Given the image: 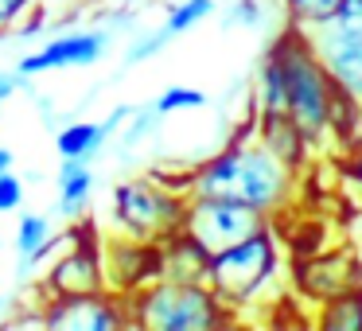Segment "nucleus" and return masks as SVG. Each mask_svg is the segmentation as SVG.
Returning a JSON list of instances; mask_svg holds the SVG:
<instances>
[{"label":"nucleus","mask_w":362,"mask_h":331,"mask_svg":"<svg viewBox=\"0 0 362 331\" xmlns=\"http://www.w3.org/2000/svg\"><path fill=\"white\" fill-rule=\"evenodd\" d=\"M183 180H187L191 195L234 199L242 207H253L265 219H284V211L292 207V199L300 191V168L276 156L261 141L257 113L250 110V121L230 137L226 149H218L203 164L183 172Z\"/></svg>","instance_id":"1"},{"label":"nucleus","mask_w":362,"mask_h":331,"mask_svg":"<svg viewBox=\"0 0 362 331\" xmlns=\"http://www.w3.org/2000/svg\"><path fill=\"white\" fill-rule=\"evenodd\" d=\"M284 281H288V253H284V234L276 219L257 226L238 245L214 253L211 277H206L214 296L238 315V323L250 320L253 308L276 304L284 296Z\"/></svg>","instance_id":"2"},{"label":"nucleus","mask_w":362,"mask_h":331,"mask_svg":"<svg viewBox=\"0 0 362 331\" xmlns=\"http://www.w3.org/2000/svg\"><path fill=\"white\" fill-rule=\"evenodd\" d=\"M269 47L276 51L284 66V117L308 137L312 152L327 149V141H339V110H343V94L331 82L327 66L320 63L308 32L292 24H281V32L269 40Z\"/></svg>","instance_id":"3"},{"label":"nucleus","mask_w":362,"mask_h":331,"mask_svg":"<svg viewBox=\"0 0 362 331\" xmlns=\"http://www.w3.org/2000/svg\"><path fill=\"white\" fill-rule=\"evenodd\" d=\"M187 199H191L187 180L175 183L164 172L129 175V180H117L110 191V226L117 234L160 245L183 230Z\"/></svg>","instance_id":"4"},{"label":"nucleus","mask_w":362,"mask_h":331,"mask_svg":"<svg viewBox=\"0 0 362 331\" xmlns=\"http://www.w3.org/2000/svg\"><path fill=\"white\" fill-rule=\"evenodd\" d=\"M129 323L144 331H218L238 323V315L214 296L211 284H183V281H152L129 292Z\"/></svg>","instance_id":"5"},{"label":"nucleus","mask_w":362,"mask_h":331,"mask_svg":"<svg viewBox=\"0 0 362 331\" xmlns=\"http://www.w3.org/2000/svg\"><path fill=\"white\" fill-rule=\"evenodd\" d=\"M110 289L105 281V253H102V234H98L94 219L71 222V238L66 245L51 257V269H43L35 281V296H71V292H102Z\"/></svg>","instance_id":"6"},{"label":"nucleus","mask_w":362,"mask_h":331,"mask_svg":"<svg viewBox=\"0 0 362 331\" xmlns=\"http://www.w3.org/2000/svg\"><path fill=\"white\" fill-rule=\"evenodd\" d=\"M358 284H362V250L354 242L320 245L315 253H304L288 269V289L292 296H300V304L308 312L323 300L339 296V292L358 289Z\"/></svg>","instance_id":"7"},{"label":"nucleus","mask_w":362,"mask_h":331,"mask_svg":"<svg viewBox=\"0 0 362 331\" xmlns=\"http://www.w3.org/2000/svg\"><path fill=\"white\" fill-rule=\"evenodd\" d=\"M265 214H257L253 207H242L234 199L218 195H191L187 214H183V230L203 245L206 253H222L230 245H238L242 238H250L257 226H265Z\"/></svg>","instance_id":"8"},{"label":"nucleus","mask_w":362,"mask_h":331,"mask_svg":"<svg viewBox=\"0 0 362 331\" xmlns=\"http://www.w3.org/2000/svg\"><path fill=\"white\" fill-rule=\"evenodd\" d=\"M40 304H43V327L47 331H125V327H133L125 296L113 289L47 296Z\"/></svg>","instance_id":"9"},{"label":"nucleus","mask_w":362,"mask_h":331,"mask_svg":"<svg viewBox=\"0 0 362 331\" xmlns=\"http://www.w3.org/2000/svg\"><path fill=\"white\" fill-rule=\"evenodd\" d=\"M110 32L105 28H82V32H63L51 35L47 43H40L35 51H28L20 59L16 71L28 79H40L51 71H78V66H98L110 55Z\"/></svg>","instance_id":"10"},{"label":"nucleus","mask_w":362,"mask_h":331,"mask_svg":"<svg viewBox=\"0 0 362 331\" xmlns=\"http://www.w3.org/2000/svg\"><path fill=\"white\" fill-rule=\"evenodd\" d=\"M308 40H312L320 63L327 66L339 94L354 98L362 105V28H346L339 20H327V24L312 28Z\"/></svg>","instance_id":"11"},{"label":"nucleus","mask_w":362,"mask_h":331,"mask_svg":"<svg viewBox=\"0 0 362 331\" xmlns=\"http://www.w3.org/2000/svg\"><path fill=\"white\" fill-rule=\"evenodd\" d=\"M102 253H105V281L121 296L160 281V245L156 242H141V238H129L113 230V234L102 238Z\"/></svg>","instance_id":"12"},{"label":"nucleus","mask_w":362,"mask_h":331,"mask_svg":"<svg viewBox=\"0 0 362 331\" xmlns=\"http://www.w3.org/2000/svg\"><path fill=\"white\" fill-rule=\"evenodd\" d=\"M66 238H71V226L55 230L51 214L24 211V214H20V222H16V242H12V245H16L20 265H24V273H35L40 265H47V261L66 245Z\"/></svg>","instance_id":"13"},{"label":"nucleus","mask_w":362,"mask_h":331,"mask_svg":"<svg viewBox=\"0 0 362 331\" xmlns=\"http://www.w3.org/2000/svg\"><path fill=\"white\" fill-rule=\"evenodd\" d=\"M160 277L164 281H183V284H206V277H211V253L187 230H180L168 242H160Z\"/></svg>","instance_id":"14"},{"label":"nucleus","mask_w":362,"mask_h":331,"mask_svg":"<svg viewBox=\"0 0 362 331\" xmlns=\"http://www.w3.org/2000/svg\"><path fill=\"white\" fill-rule=\"evenodd\" d=\"M94 160H59L55 172V203L66 222H78L90 214V199H94Z\"/></svg>","instance_id":"15"},{"label":"nucleus","mask_w":362,"mask_h":331,"mask_svg":"<svg viewBox=\"0 0 362 331\" xmlns=\"http://www.w3.org/2000/svg\"><path fill=\"white\" fill-rule=\"evenodd\" d=\"M253 113H257V110H253ZM257 137L276 152V156H284L288 164H296L300 172L308 168L312 144H308V137L300 133V129L284 117V113H257Z\"/></svg>","instance_id":"16"},{"label":"nucleus","mask_w":362,"mask_h":331,"mask_svg":"<svg viewBox=\"0 0 362 331\" xmlns=\"http://www.w3.org/2000/svg\"><path fill=\"white\" fill-rule=\"evenodd\" d=\"M105 141H110V125L82 117L55 133V152H59V160H98Z\"/></svg>","instance_id":"17"},{"label":"nucleus","mask_w":362,"mask_h":331,"mask_svg":"<svg viewBox=\"0 0 362 331\" xmlns=\"http://www.w3.org/2000/svg\"><path fill=\"white\" fill-rule=\"evenodd\" d=\"M312 327L320 331H362V284L312 308Z\"/></svg>","instance_id":"18"},{"label":"nucleus","mask_w":362,"mask_h":331,"mask_svg":"<svg viewBox=\"0 0 362 331\" xmlns=\"http://www.w3.org/2000/svg\"><path fill=\"white\" fill-rule=\"evenodd\" d=\"M288 98H284V66L276 59V51L269 47L261 59L257 74H253V110L257 113H284Z\"/></svg>","instance_id":"19"},{"label":"nucleus","mask_w":362,"mask_h":331,"mask_svg":"<svg viewBox=\"0 0 362 331\" xmlns=\"http://www.w3.org/2000/svg\"><path fill=\"white\" fill-rule=\"evenodd\" d=\"M284 24L300 28V32H312V28L327 24L339 12V0H276Z\"/></svg>","instance_id":"20"},{"label":"nucleus","mask_w":362,"mask_h":331,"mask_svg":"<svg viewBox=\"0 0 362 331\" xmlns=\"http://www.w3.org/2000/svg\"><path fill=\"white\" fill-rule=\"evenodd\" d=\"M214 0H175L172 8H168V16H164V28L172 32V40L175 35H187L191 28H199L203 20H211L214 16Z\"/></svg>","instance_id":"21"},{"label":"nucleus","mask_w":362,"mask_h":331,"mask_svg":"<svg viewBox=\"0 0 362 331\" xmlns=\"http://www.w3.org/2000/svg\"><path fill=\"white\" fill-rule=\"evenodd\" d=\"M206 105V94L195 86H187V82H172L168 90H160L156 102H152V110L160 113V117H172V113H195Z\"/></svg>","instance_id":"22"},{"label":"nucleus","mask_w":362,"mask_h":331,"mask_svg":"<svg viewBox=\"0 0 362 331\" xmlns=\"http://www.w3.org/2000/svg\"><path fill=\"white\" fill-rule=\"evenodd\" d=\"M168 43H172V32H168L164 24H160V28H144V32L125 47V66H141V63H148V59H156Z\"/></svg>","instance_id":"23"},{"label":"nucleus","mask_w":362,"mask_h":331,"mask_svg":"<svg viewBox=\"0 0 362 331\" xmlns=\"http://www.w3.org/2000/svg\"><path fill=\"white\" fill-rule=\"evenodd\" d=\"M226 16H230L226 24H238V28L257 32V28H265V20H269V4L265 0H230Z\"/></svg>","instance_id":"24"},{"label":"nucleus","mask_w":362,"mask_h":331,"mask_svg":"<svg viewBox=\"0 0 362 331\" xmlns=\"http://www.w3.org/2000/svg\"><path fill=\"white\" fill-rule=\"evenodd\" d=\"M24 195H28V187H24V180L16 175V168L0 175V214L20 211V207H24Z\"/></svg>","instance_id":"25"},{"label":"nucleus","mask_w":362,"mask_h":331,"mask_svg":"<svg viewBox=\"0 0 362 331\" xmlns=\"http://www.w3.org/2000/svg\"><path fill=\"white\" fill-rule=\"evenodd\" d=\"M35 4H43V0H0V40L16 32L20 20H24Z\"/></svg>","instance_id":"26"},{"label":"nucleus","mask_w":362,"mask_h":331,"mask_svg":"<svg viewBox=\"0 0 362 331\" xmlns=\"http://www.w3.org/2000/svg\"><path fill=\"white\" fill-rule=\"evenodd\" d=\"M28 82H32V79H28V74H20V71H0V105H8L12 98L28 86Z\"/></svg>","instance_id":"27"},{"label":"nucleus","mask_w":362,"mask_h":331,"mask_svg":"<svg viewBox=\"0 0 362 331\" xmlns=\"http://www.w3.org/2000/svg\"><path fill=\"white\" fill-rule=\"evenodd\" d=\"M331 20H339L346 28H362V0H339V12Z\"/></svg>","instance_id":"28"},{"label":"nucleus","mask_w":362,"mask_h":331,"mask_svg":"<svg viewBox=\"0 0 362 331\" xmlns=\"http://www.w3.org/2000/svg\"><path fill=\"white\" fill-rule=\"evenodd\" d=\"M43 20H47V16H43V8L35 4V8L28 12L24 20H20V28H16L12 35H20V40H32V35H40V32H43Z\"/></svg>","instance_id":"29"},{"label":"nucleus","mask_w":362,"mask_h":331,"mask_svg":"<svg viewBox=\"0 0 362 331\" xmlns=\"http://www.w3.org/2000/svg\"><path fill=\"white\" fill-rule=\"evenodd\" d=\"M12 168H16V152H12L8 144H0V175L12 172Z\"/></svg>","instance_id":"30"},{"label":"nucleus","mask_w":362,"mask_h":331,"mask_svg":"<svg viewBox=\"0 0 362 331\" xmlns=\"http://www.w3.org/2000/svg\"><path fill=\"white\" fill-rule=\"evenodd\" d=\"M8 312H12V300H8V296H0V323H8V320H12Z\"/></svg>","instance_id":"31"}]
</instances>
